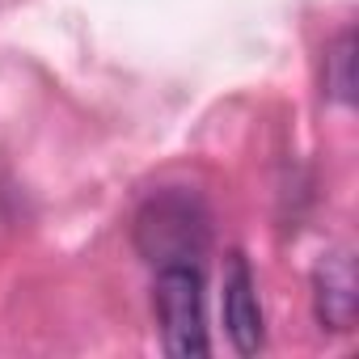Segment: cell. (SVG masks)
<instances>
[{
  "instance_id": "6da1fadb",
  "label": "cell",
  "mask_w": 359,
  "mask_h": 359,
  "mask_svg": "<svg viewBox=\"0 0 359 359\" xmlns=\"http://www.w3.org/2000/svg\"><path fill=\"white\" fill-rule=\"evenodd\" d=\"M212 245V216L191 191H156L135 216V250L152 266H199Z\"/></svg>"
},
{
  "instance_id": "7a4b0ae2",
  "label": "cell",
  "mask_w": 359,
  "mask_h": 359,
  "mask_svg": "<svg viewBox=\"0 0 359 359\" xmlns=\"http://www.w3.org/2000/svg\"><path fill=\"white\" fill-rule=\"evenodd\" d=\"M156 321L165 351L173 359H199L212 351L208 325H203V271L199 266H156V287H152Z\"/></svg>"
},
{
  "instance_id": "3957f363",
  "label": "cell",
  "mask_w": 359,
  "mask_h": 359,
  "mask_svg": "<svg viewBox=\"0 0 359 359\" xmlns=\"http://www.w3.org/2000/svg\"><path fill=\"white\" fill-rule=\"evenodd\" d=\"M224 330L241 355L262 351V304H258V279L245 262V254L224 258Z\"/></svg>"
},
{
  "instance_id": "277c9868",
  "label": "cell",
  "mask_w": 359,
  "mask_h": 359,
  "mask_svg": "<svg viewBox=\"0 0 359 359\" xmlns=\"http://www.w3.org/2000/svg\"><path fill=\"white\" fill-rule=\"evenodd\" d=\"M313 296H317V317L321 325L330 330H351L355 325V309H359V296H355V262L351 254H330L321 258L317 275H313Z\"/></svg>"
},
{
  "instance_id": "5b68a950",
  "label": "cell",
  "mask_w": 359,
  "mask_h": 359,
  "mask_svg": "<svg viewBox=\"0 0 359 359\" xmlns=\"http://www.w3.org/2000/svg\"><path fill=\"white\" fill-rule=\"evenodd\" d=\"M325 60L334 64V68H330V76H325L330 93H334L338 102H351V89H355V76H351V64H355V55H351V34H342Z\"/></svg>"
}]
</instances>
